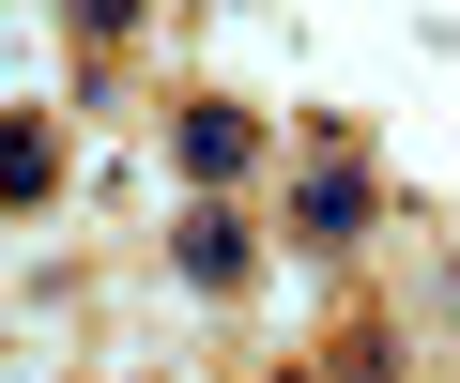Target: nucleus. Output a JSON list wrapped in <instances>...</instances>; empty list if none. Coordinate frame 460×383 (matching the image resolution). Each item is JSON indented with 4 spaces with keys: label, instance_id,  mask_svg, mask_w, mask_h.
Returning <instances> with one entry per match:
<instances>
[{
    "label": "nucleus",
    "instance_id": "nucleus-1",
    "mask_svg": "<svg viewBox=\"0 0 460 383\" xmlns=\"http://www.w3.org/2000/svg\"><path fill=\"white\" fill-rule=\"evenodd\" d=\"M169 153H184V184H215V200H230V184H246V169H261V123H246V108H230V92H199V108L169 123Z\"/></svg>",
    "mask_w": 460,
    "mask_h": 383
},
{
    "label": "nucleus",
    "instance_id": "nucleus-2",
    "mask_svg": "<svg viewBox=\"0 0 460 383\" xmlns=\"http://www.w3.org/2000/svg\"><path fill=\"white\" fill-rule=\"evenodd\" d=\"M292 231H307V246H353V231H368V169H353V153H323V169L292 184Z\"/></svg>",
    "mask_w": 460,
    "mask_h": 383
},
{
    "label": "nucleus",
    "instance_id": "nucleus-3",
    "mask_svg": "<svg viewBox=\"0 0 460 383\" xmlns=\"http://www.w3.org/2000/svg\"><path fill=\"white\" fill-rule=\"evenodd\" d=\"M169 261H184V292H246V261H261V246H246V215H215V200H199V215L169 231Z\"/></svg>",
    "mask_w": 460,
    "mask_h": 383
},
{
    "label": "nucleus",
    "instance_id": "nucleus-4",
    "mask_svg": "<svg viewBox=\"0 0 460 383\" xmlns=\"http://www.w3.org/2000/svg\"><path fill=\"white\" fill-rule=\"evenodd\" d=\"M0 138H16V153H0V200H16V215H31V200H47V184H62V138H47V108H31V123H0Z\"/></svg>",
    "mask_w": 460,
    "mask_h": 383
},
{
    "label": "nucleus",
    "instance_id": "nucleus-5",
    "mask_svg": "<svg viewBox=\"0 0 460 383\" xmlns=\"http://www.w3.org/2000/svg\"><path fill=\"white\" fill-rule=\"evenodd\" d=\"M77 31H93V47H123V31H138V0H77Z\"/></svg>",
    "mask_w": 460,
    "mask_h": 383
},
{
    "label": "nucleus",
    "instance_id": "nucleus-6",
    "mask_svg": "<svg viewBox=\"0 0 460 383\" xmlns=\"http://www.w3.org/2000/svg\"><path fill=\"white\" fill-rule=\"evenodd\" d=\"M277 383H307V368H277Z\"/></svg>",
    "mask_w": 460,
    "mask_h": 383
}]
</instances>
